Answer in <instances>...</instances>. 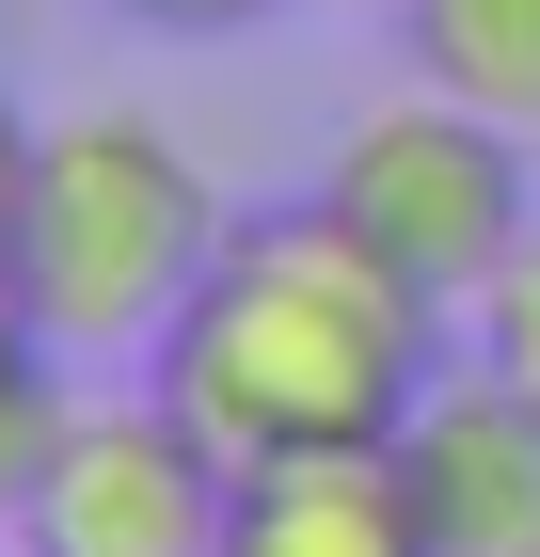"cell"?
<instances>
[{
    "label": "cell",
    "instance_id": "obj_6",
    "mask_svg": "<svg viewBox=\"0 0 540 557\" xmlns=\"http://www.w3.org/2000/svg\"><path fill=\"white\" fill-rule=\"evenodd\" d=\"M223 557H429V510H414L398 430H381V446H287V462H239Z\"/></svg>",
    "mask_w": 540,
    "mask_h": 557
},
{
    "label": "cell",
    "instance_id": "obj_11",
    "mask_svg": "<svg viewBox=\"0 0 540 557\" xmlns=\"http://www.w3.org/2000/svg\"><path fill=\"white\" fill-rule=\"evenodd\" d=\"M33 144H48V128H16V96H0V239H16V191H33Z\"/></svg>",
    "mask_w": 540,
    "mask_h": 557
},
{
    "label": "cell",
    "instance_id": "obj_8",
    "mask_svg": "<svg viewBox=\"0 0 540 557\" xmlns=\"http://www.w3.org/2000/svg\"><path fill=\"white\" fill-rule=\"evenodd\" d=\"M48 367H64V350H48V319L16 302V271H0V525H16V494H33V462H48V414H64Z\"/></svg>",
    "mask_w": 540,
    "mask_h": 557
},
{
    "label": "cell",
    "instance_id": "obj_10",
    "mask_svg": "<svg viewBox=\"0 0 540 557\" xmlns=\"http://www.w3.org/2000/svg\"><path fill=\"white\" fill-rule=\"evenodd\" d=\"M127 16H160V33H254V16H287V0H127Z\"/></svg>",
    "mask_w": 540,
    "mask_h": 557
},
{
    "label": "cell",
    "instance_id": "obj_5",
    "mask_svg": "<svg viewBox=\"0 0 540 557\" xmlns=\"http://www.w3.org/2000/svg\"><path fill=\"white\" fill-rule=\"evenodd\" d=\"M429 557H540V383H508L493 350L429 367V398L398 414Z\"/></svg>",
    "mask_w": 540,
    "mask_h": 557
},
{
    "label": "cell",
    "instance_id": "obj_4",
    "mask_svg": "<svg viewBox=\"0 0 540 557\" xmlns=\"http://www.w3.org/2000/svg\"><path fill=\"white\" fill-rule=\"evenodd\" d=\"M223 510H239V462L143 383V398H96V414H48V462L16 494V557H223Z\"/></svg>",
    "mask_w": 540,
    "mask_h": 557
},
{
    "label": "cell",
    "instance_id": "obj_9",
    "mask_svg": "<svg viewBox=\"0 0 540 557\" xmlns=\"http://www.w3.org/2000/svg\"><path fill=\"white\" fill-rule=\"evenodd\" d=\"M477 350H493L508 383H540V223H525V256L493 271V302H477Z\"/></svg>",
    "mask_w": 540,
    "mask_h": 557
},
{
    "label": "cell",
    "instance_id": "obj_3",
    "mask_svg": "<svg viewBox=\"0 0 540 557\" xmlns=\"http://www.w3.org/2000/svg\"><path fill=\"white\" fill-rule=\"evenodd\" d=\"M318 191L366 223V239L414 271L429 302H461V319L493 302V271L525 256V223H540L525 128H508V112H477V96H445V81L366 96V112L334 128V175H318Z\"/></svg>",
    "mask_w": 540,
    "mask_h": 557
},
{
    "label": "cell",
    "instance_id": "obj_2",
    "mask_svg": "<svg viewBox=\"0 0 540 557\" xmlns=\"http://www.w3.org/2000/svg\"><path fill=\"white\" fill-rule=\"evenodd\" d=\"M208 256H223V191L191 175V144L160 112H64L33 144L16 239H0L48 350H160V319L191 302Z\"/></svg>",
    "mask_w": 540,
    "mask_h": 557
},
{
    "label": "cell",
    "instance_id": "obj_1",
    "mask_svg": "<svg viewBox=\"0 0 540 557\" xmlns=\"http://www.w3.org/2000/svg\"><path fill=\"white\" fill-rule=\"evenodd\" d=\"M429 335H445V302L334 191H302V208L223 223V256L191 271V302L160 319L143 367L223 462H287V446H381L445 367Z\"/></svg>",
    "mask_w": 540,
    "mask_h": 557
},
{
    "label": "cell",
    "instance_id": "obj_7",
    "mask_svg": "<svg viewBox=\"0 0 540 557\" xmlns=\"http://www.w3.org/2000/svg\"><path fill=\"white\" fill-rule=\"evenodd\" d=\"M398 48H414V81L540 128V0H398Z\"/></svg>",
    "mask_w": 540,
    "mask_h": 557
}]
</instances>
